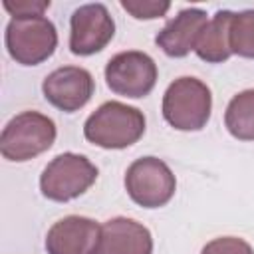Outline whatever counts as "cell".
<instances>
[{
  "mask_svg": "<svg viewBox=\"0 0 254 254\" xmlns=\"http://www.w3.org/2000/svg\"><path fill=\"white\" fill-rule=\"evenodd\" d=\"M145 133V115L121 101L101 103L83 123V137L101 149H127Z\"/></svg>",
  "mask_w": 254,
  "mask_h": 254,
  "instance_id": "6da1fadb",
  "label": "cell"
},
{
  "mask_svg": "<svg viewBox=\"0 0 254 254\" xmlns=\"http://www.w3.org/2000/svg\"><path fill=\"white\" fill-rule=\"evenodd\" d=\"M212 109V93L198 77L175 79L163 95V117L179 131H200L206 127Z\"/></svg>",
  "mask_w": 254,
  "mask_h": 254,
  "instance_id": "7a4b0ae2",
  "label": "cell"
},
{
  "mask_svg": "<svg viewBox=\"0 0 254 254\" xmlns=\"http://www.w3.org/2000/svg\"><path fill=\"white\" fill-rule=\"evenodd\" d=\"M56 123L38 111H24L12 117L0 135V153L14 163L30 161L48 151L56 141Z\"/></svg>",
  "mask_w": 254,
  "mask_h": 254,
  "instance_id": "3957f363",
  "label": "cell"
},
{
  "mask_svg": "<svg viewBox=\"0 0 254 254\" xmlns=\"http://www.w3.org/2000/svg\"><path fill=\"white\" fill-rule=\"evenodd\" d=\"M97 167L83 155L62 153L54 157L40 175V190L48 200L67 202L81 196L95 181Z\"/></svg>",
  "mask_w": 254,
  "mask_h": 254,
  "instance_id": "277c9868",
  "label": "cell"
},
{
  "mask_svg": "<svg viewBox=\"0 0 254 254\" xmlns=\"http://www.w3.org/2000/svg\"><path fill=\"white\" fill-rule=\"evenodd\" d=\"M58 48V30L46 16L12 18L6 26V50L16 64L38 65Z\"/></svg>",
  "mask_w": 254,
  "mask_h": 254,
  "instance_id": "5b68a950",
  "label": "cell"
},
{
  "mask_svg": "<svg viewBox=\"0 0 254 254\" xmlns=\"http://www.w3.org/2000/svg\"><path fill=\"white\" fill-rule=\"evenodd\" d=\"M125 190L135 204L143 208H159L173 198L177 179L165 161L157 157H141L133 161L125 173Z\"/></svg>",
  "mask_w": 254,
  "mask_h": 254,
  "instance_id": "8992f818",
  "label": "cell"
},
{
  "mask_svg": "<svg viewBox=\"0 0 254 254\" xmlns=\"http://www.w3.org/2000/svg\"><path fill=\"white\" fill-rule=\"evenodd\" d=\"M157 64L155 60L137 50L121 52L113 56L105 65V83L107 87L123 97L139 99L153 91L157 83Z\"/></svg>",
  "mask_w": 254,
  "mask_h": 254,
  "instance_id": "52a82bcc",
  "label": "cell"
},
{
  "mask_svg": "<svg viewBox=\"0 0 254 254\" xmlns=\"http://www.w3.org/2000/svg\"><path fill=\"white\" fill-rule=\"evenodd\" d=\"M115 36V22L103 4H83L69 18V50L75 56L101 52Z\"/></svg>",
  "mask_w": 254,
  "mask_h": 254,
  "instance_id": "ba28073f",
  "label": "cell"
},
{
  "mask_svg": "<svg viewBox=\"0 0 254 254\" xmlns=\"http://www.w3.org/2000/svg\"><path fill=\"white\" fill-rule=\"evenodd\" d=\"M95 83L91 73L79 65H64L46 75L42 93L56 109L73 113L79 111L93 95Z\"/></svg>",
  "mask_w": 254,
  "mask_h": 254,
  "instance_id": "9c48e42d",
  "label": "cell"
},
{
  "mask_svg": "<svg viewBox=\"0 0 254 254\" xmlns=\"http://www.w3.org/2000/svg\"><path fill=\"white\" fill-rule=\"evenodd\" d=\"M101 224L87 216H65L48 230V254H97Z\"/></svg>",
  "mask_w": 254,
  "mask_h": 254,
  "instance_id": "30bf717a",
  "label": "cell"
},
{
  "mask_svg": "<svg viewBox=\"0 0 254 254\" xmlns=\"http://www.w3.org/2000/svg\"><path fill=\"white\" fill-rule=\"evenodd\" d=\"M206 24L208 18L204 10L185 8L165 24V28L155 36V44L169 58H185L196 48Z\"/></svg>",
  "mask_w": 254,
  "mask_h": 254,
  "instance_id": "8fae6325",
  "label": "cell"
},
{
  "mask_svg": "<svg viewBox=\"0 0 254 254\" xmlns=\"http://www.w3.org/2000/svg\"><path fill=\"white\" fill-rule=\"evenodd\" d=\"M97 254H153V236L141 222L115 216L101 224Z\"/></svg>",
  "mask_w": 254,
  "mask_h": 254,
  "instance_id": "7c38bea8",
  "label": "cell"
},
{
  "mask_svg": "<svg viewBox=\"0 0 254 254\" xmlns=\"http://www.w3.org/2000/svg\"><path fill=\"white\" fill-rule=\"evenodd\" d=\"M234 12L218 10L206 24L194 48L196 56L206 64H222L232 56L230 50V22Z\"/></svg>",
  "mask_w": 254,
  "mask_h": 254,
  "instance_id": "4fadbf2b",
  "label": "cell"
},
{
  "mask_svg": "<svg viewBox=\"0 0 254 254\" xmlns=\"http://www.w3.org/2000/svg\"><path fill=\"white\" fill-rule=\"evenodd\" d=\"M224 125L238 141H254V89L236 93L224 111Z\"/></svg>",
  "mask_w": 254,
  "mask_h": 254,
  "instance_id": "5bb4252c",
  "label": "cell"
},
{
  "mask_svg": "<svg viewBox=\"0 0 254 254\" xmlns=\"http://www.w3.org/2000/svg\"><path fill=\"white\" fill-rule=\"evenodd\" d=\"M230 50L240 58L254 60V10H242L232 16Z\"/></svg>",
  "mask_w": 254,
  "mask_h": 254,
  "instance_id": "9a60e30c",
  "label": "cell"
},
{
  "mask_svg": "<svg viewBox=\"0 0 254 254\" xmlns=\"http://www.w3.org/2000/svg\"><path fill=\"white\" fill-rule=\"evenodd\" d=\"M121 8L129 12L135 20H155L169 12V2H157V0H121Z\"/></svg>",
  "mask_w": 254,
  "mask_h": 254,
  "instance_id": "2e32d148",
  "label": "cell"
},
{
  "mask_svg": "<svg viewBox=\"0 0 254 254\" xmlns=\"http://www.w3.org/2000/svg\"><path fill=\"white\" fill-rule=\"evenodd\" d=\"M200 254H254V248L236 236H220L206 242Z\"/></svg>",
  "mask_w": 254,
  "mask_h": 254,
  "instance_id": "e0dca14e",
  "label": "cell"
},
{
  "mask_svg": "<svg viewBox=\"0 0 254 254\" xmlns=\"http://www.w3.org/2000/svg\"><path fill=\"white\" fill-rule=\"evenodd\" d=\"M4 8L12 14V18L44 16V10L50 8V0H4Z\"/></svg>",
  "mask_w": 254,
  "mask_h": 254,
  "instance_id": "ac0fdd59",
  "label": "cell"
}]
</instances>
